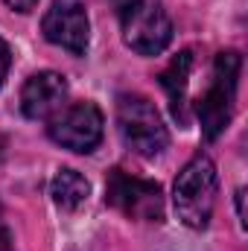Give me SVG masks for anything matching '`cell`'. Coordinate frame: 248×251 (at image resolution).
Masks as SVG:
<instances>
[{
	"mask_svg": "<svg viewBox=\"0 0 248 251\" xmlns=\"http://www.w3.org/2000/svg\"><path fill=\"white\" fill-rule=\"evenodd\" d=\"M3 3H6L9 9H15V12H24V15L38 6V0H3Z\"/></svg>",
	"mask_w": 248,
	"mask_h": 251,
	"instance_id": "obj_12",
	"label": "cell"
},
{
	"mask_svg": "<svg viewBox=\"0 0 248 251\" xmlns=\"http://www.w3.org/2000/svg\"><path fill=\"white\" fill-rule=\"evenodd\" d=\"M9 64H12V53H9V44L0 38V85L6 82V73H9Z\"/></svg>",
	"mask_w": 248,
	"mask_h": 251,
	"instance_id": "obj_11",
	"label": "cell"
},
{
	"mask_svg": "<svg viewBox=\"0 0 248 251\" xmlns=\"http://www.w3.org/2000/svg\"><path fill=\"white\" fill-rule=\"evenodd\" d=\"M41 32L50 44L62 47L73 56H85L88 41H91V24L82 0H53L44 21Z\"/></svg>",
	"mask_w": 248,
	"mask_h": 251,
	"instance_id": "obj_7",
	"label": "cell"
},
{
	"mask_svg": "<svg viewBox=\"0 0 248 251\" xmlns=\"http://www.w3.org/2000/svg\"><path fill=\"white\" fill-rule=\"evenodd\" d=\"M216 187H219L216 164L207 155H196L181 167L175 187H173V201H175L178 219L187 228L201 231L210 225L213 204H216Z\"/></svg>",
	"mask_w": 248,
	"mask_h": 251,
	"instance_id": "obj_1",
	"label": "cell"
},
{
	"mask_svg": "<svg viewBox=\"0 0 248 251\" xmlns=\"http://www.w3.org/2000/svg\"><path fill=\"white\" fill-rule=\"evenodd\" d=\"M102 126H105L102 111L94 102L85 100V102H73L67 108H59L50 117L47 131L59 146L70 149V152H79V155H88V152H94L99 146Z\"/></svg>",
	"mask_w": 248,
	"mask_h": 251,
	"instance_id": "obj_6",
	"label": "cell"
},
{
	"mask_svg": "<svg viewBox=\"0 0 248 251\" xmlns=\"http://www.w3.org/2000/svg\"><path fill=\"white\" fill-rule=\"evenodd\" d=\"M240 67H243V59H240V53H234V50L219 53L216 62H213L210 85H207V91H204V94L198 97V102H196V114H198L204 140H216V137L228 128L231 117H234Z\"/></svg>",
	"mask_w": 248,
	"mask_h": 251,
	"instance_id": "obj_2",
	"label": "cell"
},
{
	"mask_svg": "<svg viewBox=\"0 0 248 251\" xmlns=\"http://www.w3.org/2000/svg\"><path fill=\"white\" fill-rule=\"evenodd\" d=\"M190 67H193V53L190 50H181L170 67L158 76L161 79V88L167 91L170 97V111L173 117L178 120V126L187 123V111H184V102H187V76H190Z\"/></svg>",
	"mask_w": 248,
	"mask_h": 251,
	"instance_id": "obj_9",
	"label": "cell"
},
{
	"mask_svg": "<svg viewBox=\"0 0 248 251\" xmlns=\"http://www.w3.org/2000/svg\"><path fill=\"white\" fill-rule=\"evenodd\" d=\"M105 204L120 210L128 219L161 222L164 219V190L158 181H146L128 176L123 170H111L105 181Z\"/></svg>",
	"mask_w": 248,
	"mask_h": 251,
	"instance_id": "obj_5",
	"label": "cell"
},
{
	"mask_svg": "<svg viewBox=\"0 0 248 251\" xmlns=\"http://www.w3.org/2000/svg\"><path fill=\"white\" fill-rule=\"evenodd\" d=\"M67 100V82L56 70H41L32 73L24 88H21V111L29 120H44L53 117Z\"/></svg>",
	"mask_w": 248,
	"mask_h": 251,
	"instance_id": "obj_8",
	"label": "cell"
},
{
	"mask_svg": "<svg viewBox=\"0 0 248 251\" xmlns=\"http://www.w3.org/2000/svg\"><path fill=\"white\" fill-rule=\"evenodd\" d=\"M117 128L123 143L140 158H155L170 146V131L158 108L140 94H120L117 100Z\"/></svg>",
	"mask_w": 248,
	"mask_h": 251,
	"instance_id": "obj_3",
	"label": "cell"
},
{
	"mask_svg": "<svg viewBox=\"0 0 248 251\" xmlns=\"http://www.w3.org/2000/svg\"><path fill=\"white\" fill-rule=\"evenodd\" d=\"M117 3H123V6H125V3H131V0H117Z\"/></svg>",
	"mask_w": 248,
	"mask_h": 251,
	"instance_id": "obj_13",
	"label": "cell"
},
{
	"mask_svg": "<svg viewBox=\"0 0 248 251\" xmlns=\"http://www.w3.org/2000/svg\"><path fill=\"white\" fill-rule=\"evenodd\" d=\"M0 251H6V246H3V243H0Z\"/></svg>",
	"mask_w": 248,
	"mask_h": 251,
	"instance_id": "obj_14",
	"label": "cell"
},
{
	"mask_svg": "<svg viewBox=\"0 0 248 251\" xmlns=\"http://www.w3.org/2000/svg\"><path fill=\"white\" fill-rule=\"evenodd\" d=\"M120 26L125 47L140 56H158L173 41V21L152 0H131L120 6Z\"/></svg>",
	"mask_w": 248,
	"mask_h": 251,
	"instance_id": "obj_4",
	"label": "cell"
},
{
	"mask_svg": "<svg viewBox=\"0 0 248 251\" xmlns=\"http://www.w3.org/2000/svg\"><path fill=\"white\" fill-rule=\"evenodd\" d=\"M50 196L62 210H76V207H82L88 201L91 184H88V178L82 173H76L70 167H62L50 181Z\"/></svg>",
	"mask_w": 248,
	"mask_h": 251,
	"instance_id": "obj_10",
	"label": "cell"
}]
</instances>
